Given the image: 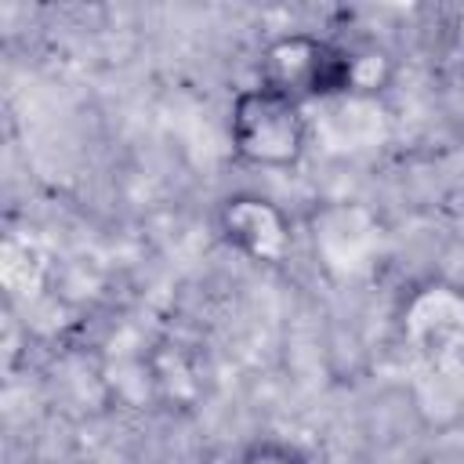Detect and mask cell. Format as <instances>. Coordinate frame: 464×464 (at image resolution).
Segmentation results:
<instances>
[{
	"mask_svg": "<svg viewBox=\"0 0 464 464\" xmlns=\"http://www.w3.org/2000/svg\"><path fill=\"white\" fill-rule=\"evenodd\" d=\"M232 152L257 170H290L308 149V116L294 98L261 83L243 87L228 109Z\"/></svg>",
	"mask_w": 464,
	"mask_h": 464,
	"instance_id": "6da1fadb",
	"label": "cell"
},
{
	"mask_svg": "<svg viewBox=\"0 0 464 464\" xmlns=\"http://www.w3.org/2000/svg\"><path fill=\"white\" fill-rule=\"evenodd\" d=\"M257 83L308 102H348V58L344 44L315 33H279L257 54Z\"/></svg>",
	"mask_w": 464,
	"mask_h": 464,
	"instance_id": "7a4b0ae2",
	"label": "cell"
},
{
	"mask_svg": "<svg viewBox=\"0 0 464 464\" xmlns=\"http://www.w3.org/2000/svg\"><path fill=\"white\" fill-rule=\"evenodd\" d=\"M402 337L417 362L439 377L464 373V290L428 283L402 308Z\"/></svg>",
	"mask_w": 464,
	"mask_h": 464,
	"instance_id": "3957f363",
	"label": "cell"
},
{
	"mask_svg": "<svg viewBox=\"0 0 464 464\" xmlns=\"http://www.w3.org/2000/svg\"><path fill=\"white\" fill-rule=\"evenodd\" d=\"M218 232L254 265H283L294 250L290 214L257 192L225 196L218 207Z\"/></svg>",
	"mask_w": 464,
	"mask_h": 464,
	"instance_id": "277c9868",
	"label": "cell"
},
{
	"mask_svg": "<svg viewBox=\"0 0 464 464\" xmlns=\"http://www.w3.org/2000/svg\"><path fill=\"white\" fill-rule=\"evenodd\" d=\"M344 58H348V98H377L392 76H395V62L392 54L373 44V40H352L344 44Z\"/></svg>",
	"mask_w": 464,
	"mask_h": 464,
	"instance_id": "5b68a950",
	"label": "cell"
},
{
	"mask_svg": "<svg viewBox=\"0 0 464 464\" xmlns=\"http://www.w3.org/2000/svg\"><path fill=\"white\" fill-rule=\"evenodd\" d=\"M239 464H308V457L283 439H257L243 450Z\"/></svg>",
	"mask_w": 464,
	"mask_h": 464,
	"instance_id": "8992f818",
	"label": "cell"
}]
</instances>
